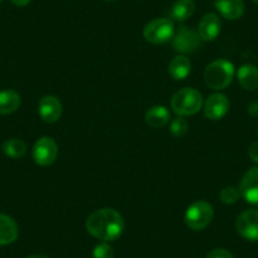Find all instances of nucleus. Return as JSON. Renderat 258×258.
I'll return each mask as SVG.
<instances>
[{"instance_id":"obj_1","label":"nucleus","mask_w":258,"mask_h":258,"mask_svg":"<svg viewBox=\"0 0 258 258\" xmlns=\"http://www.w3.org/2000/svg\"><path fill=\"white\" fill-rule=\"evenodd\" d=\"M124 219L116 210L103 208L95 210L86 219V230L103 242L116 240L124 232Z\"/></svg>"},{"instance_id":"obj_2","label":"nucleus","mask_w":258,"mask_h":258,"mask_svg":"<svg viewBox=\"0 0 258 258\" xmlns=\"http://www.w3.org/2000/svg\"><path fill=\"white\" fill-rule=\"evenodd\" d=\"M235 75L234 64L228 59H215L204 71L205 84L212 90H223L232 84Z\"/></svg>"},{"instance_id":"obj_3","label":"nucleus","mask_w":258,"mask_h":258,"mask_svg":"<svg viewBox=\"0 0 258 258\" xmlns=\"http://www.w3.org/2000/svg\"><path fill=\"white\" fill-rule=\"evenodd\" d=\"M203 108V95L192 88H183L173 94L171 99V109L178 116H188L199 113Z\"/></svg>"},{"instance_id":"obj_4","label":"nucleus","mask_w":258,"mask_h":258,"mask_svg":"<svg viewBox=\"0 0 258 258\" xmlns=\"http://www.w3.org/2000/svg\"><path fill=\"white\" fill-rule=\"evenodd\" d=\"M213 218H214V209L209 203L204 200L192 203L185 213L186 225L197 232L205 229L213 222Z\"/></svg>"},{"instance_id":"obj_5","label":"nucleus","mask_w":258,"mask_h":258,"mask_svg":"<svg viewBox=\"0 0 258 258\" xmlns=\"http://www.w3.org/2000/svg\"><path fill=\"white\" fill-rule=\"evenodd\" d=\"M175 36V24L168 18H157L146 24L143 37L152 44H163L172 41Z\"/></svg>"},{"instance_id":"obj_6","label":"nucleus","mask_w":258,"mask_h":258,"mask_svg":"<svg viewBox=\"0 0 258 258\" xmlns=\"http://www.w3.org/2000/svg\"><path fill=\"white\" fill-rule=\"evenodd\" d=\"M200 44H202V38L199 33L185 26L180 27V29L175 32L172 38L173 49L183 56L197 52L200 48Z\"/></svg>"},{"instance_id":"obj_7","label":"nucleus","mask_w":258,"mask_h":258,"mask_svg":"<svg viewBox=\"0 0 258 258\" xmlns=\"http://www.w3.org/2000/svg\"><path fill=\"white\" fill-rule=\"evenodd\" d=\"M58 155V146L51 137H42L34 143L32 156L37 165L49 166L56 161Z\"/></svg>"},{"instance_id":"obj_8","label":"nucleus","mask_w":258,"mask_h":258,"mask_svg":"<svg viewBox=\"0 0 258 258\" xmlns=\"http://www.w3.org/2000/svg\"><path fill=\"white\" fill-rule=\"evenodd\" d=\"M238 234L249 242L258 240V210L249 209L243 212L235 222Z\"/></svg>"},{"instance_id":"obj_9","label":"nucleus","mask_w":258,"mask_h":258,"mask_svg":"<svg viewBox=\"0 0 258 258\" xmlns=\"http://www.w3.org/2000/svg\"><path fill=\"white\" fill-rule=\"evenodd\" d=\"M229 99L222 93L212 94L204 104V115L210 120H220L229 111Z\"/></svg>"},{"instance_id":"obj_10","label":"nucleus","mask_w":258,"mask_h":258,"mask_svg":"<svg viewBox=\"0 0 258 258\" xmlns=\"http://www.w3.org/2000/svg\"><path fill=\"white\" fill-rule=\"evenodd\" d=\"M240 198L252 205H258V167H252L244 173L239 185Z\"/></svg>"},{"instance_id":"obj_11","label":"nucleus","mask_w":258,"mask_h":258,"mask_svg":"<svg viewBox=\"0 0 258 258\" xmlns=\"http://www.w3.org/2000/svg\"><path fill=\"white\" fill-rule=\"evenodd\" d=\"M38 113L42 120L46 123H56L62 114L61 101L53 95L43 96L38 103Z\"/></svg>"},{"instance_id":"obj_12","label":"nucleus","mask_w":258,"mask_h":258,"mask_svg":"<svg viewBox=\"0 0 258 258\" xmlns=\"http://www.w3.org/2000/svg\"><path fill=\"white\" fill-rule=\"evenodd\" d=\"M220 31H222V22L215 13L205 14L200 21L199 28H198L200 38L205 42L214 41L219 36Z\"/></svg>"},{"instance_id":"obj_13","label":"nucleus","mask_w":258,"mask_h":258,"mask_svg":"<svg viewBox=\"0 0 258 258\" xmlns=\"http://www.w3.org/2000/svg\"><path fill=\"white\" fill-rule=\"evenodd\" d=\"M215 9L223 18L237 21L244 13V3L243 0H215Z\"/></svg>"},{"instance_id":"obj_14","label":"nucleus","mask_w":258,"mask_h":258,"mask_svg":"<svg viewBox=\"0 0 258 258\" xmlns=\"http://www.w3.org/2000/svg\"><path fill=\"white\" fill-rule=\"evenodd\" d=\"M237 79L239 85L244 90L254 91L258 89V68L254 64H242L237 71Z\"/></svg>"},{"instance_id":"obj_15","label":"nucleus","mask_w":258,"mask_h":258,"mask_svg":"<svg viewBox=\"0 0 258 258\" xmlns=\"http://www.w3.org/2000/svg\"><path fill=\"white\" fill-rule=\"evenodd\" d=\"M18 225L9 215L0 214V245L16 242L18 238Z\"/></svg>"},{"instance_id":"obj_16","label":"nucleus","mask_w":258,"mask_h":258,"mask_svg":"<svg viewBox=\"0 0 258 258\" xmlns=\"http://www.w3.org/2000/svg\"><path fill=\"white\" fill-rule=\"evenodd\" d=\"M171 114L168 111V109L163 105H156L152 106L147 110L145 116V120L147 123L148 126L151 128H162L166 124L170 121Z\"/></svg>"},{"instance_id":"obj_17","label":"nucleus","mask_w":258,"mask_h":258,"mask_svg":"<svg viewBox=\"0 0 258 258\" xmlns=\"http://www.w3.org/2000/svg\"><path fill=\"white\" fill-rule=\"evenodd\" d=\"M168 73L175 80H185L191 73L190 59L183 56V54H178V56L173 57L171 59L170 64H168Z\"/></svg>"},{"instance_id":"obj_18","label":"nucleus","mask_w":258,"mask_h":258,"mask_svg":"<svg viewBox=\"0 0 258 258\" xmlns=\"http://www.w3.org/2000/svg\"><path fill=\"white\" fill-rule=\"evenodd\" d=\"M21 106V96L17 91L7 89L0 91V114L8 115V114L17 111Z\"/></svg>"},{"instance_id":"obj_19","label":"nucleus","mask_w":258,"mask_h":258,"mask_svg":"<svg viewBox=\"0 0 258 258\" xmlns=\"http://www.w3.org/2000/svg\"><path fill=\"white\" fill-rule=\"evenodd\" d=\"M195 8L194 0H176L171 9V17L177 22H185L192 16Z\"/></svg>"},{"instance_id":"obj_20","label":"nucleus","mask_w":258,"mask_h":258,"mask_svg":"<svg viewBox=\"0 0 258 258\" xmlns=\"http://www.w3.org/2000/svg\"><path fill=\"white\" fill-rule=\"evenodd\" d=\"M3 152L6 153L8 157L11 158H21L26 155L27 146L23 141L18 140V138H11L7 140L2 146Z\"/></svg>"},{"instance_id":"obj_21","label":"nucleus","mask_w":258,"mask_h":258,"mask_svg":"<svg viewBox=\"0 0 258 258\" xmlns=\"http://www.w3.org/2000/svg\"><path fill=\"white\" fill-rule=\"evenodd\" d=\"M188 124L182 116H177V118L172 119L170 123V132L173 137L181 138L187 133Z\"/></svg>"},{"instance_id":"obj_22","label":"nucleus","mask_w":258,"mask_h":258,"mask_svg":"<svg viewBox=\"0 0 258 258\" xmlns=\"http://www.w3.org/2000/svg\"><path fill=\"white\" fill-rule=\"evenodd\" d=\"M219 198L220 200H222V203H224V204H235L240 198L239 188L234 187V186H225V187L220 191Z\"/></svg>"},{"instance_id":"obj_23","label":"nucleus","mask_w":258,"mask_h":258,"mask_svg":"<svg viewBox=\"0 0 258 258\" xmlns=\"http://www.w3.org/2000/svg\"><path fill=\"white\" fill-rule=\"evenodd\" d=\"M94 258H114V250L106 242L96 245L93 250Z\"/></svg>"},{"instance_id":"obj_24","label":"nucleus","mask_w":258,"mask_h":258,"mask_svg":"<svg viewBox=\"0 0 258 258\" xmlns=\"http://www.w3.org/2000/svg\"><path fill=\"white\" fill-rule=\"evenodd\" d=\"M205 258H233V254L225 248H217L208 253Z\"/></svg>"},{"instance_id":"obj_25","label":"nucleus","mask_w":258,"mask_h":258,"mask_svg":"<svg viewBox=\"0 0 258 258\" xmlns=\"http://www.w3.org/2000/svg\"><path fill=\"white\" fill-rule=\"evenodd\" d=\"M248 155H249L250 160L258 165V141L257 142H253L252 145H250L249 150H248Z\"/></svg>"},{"instance_id":"obj_26","label":"nucleus","mask_w":258,"mask_h":258,"mask_svg":"<svg viewBox=\"0 0 258 258\" xmlns=\"http://www.w3.org/2000/svg\"><path fill=\"white\" fill-rule=\"evenodd\" d=\"M247 111L250 116H253V118H257L258 116V101H253V103H250L249 106H248Z\"/></svg>"},{"instance_id":"obj_27","label":"nucleus","mask_w":258,"mask_h":258,"mask_svg":"<svg viewBox=\"0 0 258 258\" xmlns=\"http://www.w3.org/2000/svg\"><path fill=\"white\" fill-rule=\"evenodd\" d=\"M11 2L17 7H26L31 3V0H11Z\"/></svg>"},{"instance_id":"obj_28","label":"nucleus","mask_w":258,"mask_h":258,"mask_svg":"<svg viewBox=\"0 0 258 258\" xmlns=\"http://www.w3.org/2000/svg\"><path fill=\"white\" fill-rule=\"evenodd\" d=\"M28 258H48V257L44 254H33V255H29Z\"/></svg>"},{"instance_id":"obj_29","label":"nucleus","mask_w":258,"mask_h":258,"mask_svg":"<svg viewBox=\"0 0 258 258\" xmlns=\"http://www.w3.org/2000/svg\"><path fill=\"white\" fill-rule=\"evenodd\" d=\"M252 2H253V3H254V4H258V0H252Z\"/></svg>"},{"instance_id":"obj_30","label":"nucleus","mask_w":258,"mask_h":258,"mask_svg":"<svg viewBox=\"0 0 258 258\" xmlns=\"http://www.w3.org/2000/svg\"><path fill=\"white\" fill-rule=\"evenodd\" d=\"M0 3H3V0H0Z\"/></svg>"},{"instance_id":"obj_31","label":"nucleus","mask_w":258,"mask_h":258,"mask_svg":"<svg viewBox=\"0 0 258 258\" xmlns=\"http://www.w3.org/2000/svg\"><path fill=\"white\" fill-rule=\"evenodd\" d=\"M108 2H113V0H108Z\"/></svg>"}]
</instances>
